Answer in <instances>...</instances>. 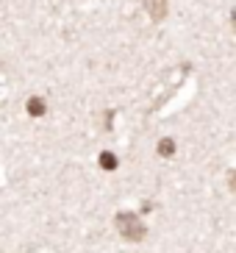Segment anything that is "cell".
<instances>
[{"label": "cell", "mask_w": 236, "mask_h": 253, "mask_svg": "<svg viewBox=\"0 0 236 253\" xmlns=\"http://www.w3.org/2000/svg\"><path fill=\"white\" fill-rule=\"evenodd\" d=\"M145 8H148V14L153 20H164L167 17V0H142Z\"/></svg>", "instance_id": "obj_2"}, {"label": "cell", "mask_w": 236, "mask_h": 253, "mask_svg": "<svg viewBox=\"0 0 236 253\" xmlns=\"http://www.w3.org/2000/svg\"><path fill=\"white\" fill-rule=\"evenodd\" d=\"M234 31H236V8H234Z\"/></svg>", "instance_id": "obj_6"}, {"label": "cell", "mask_w": 236, "mask_h": 253, "mask_svg": "<svg viewBox=\"0 0 236 253\" xmlns=\"http://www.w3.org/2000/svg\"><path fill=\"white\" fill-rule=\"evenodd\" d=\"M117 228H119V234H122L128 242H139V239H145V234H148V228H145V223H142V217L131 214V211L117 214Z\"/></svg>", "instance_id": "obj_1"}, {"label": "cell", "mask_w": 236, "mask_h": 253, "mask_svg": "<svg viewBox=\"0 0 236 253\" xmlns=\"http://www.w3.org/2000/svg\"><path fill=\"white\" fill-rule=\"evenodd\" d=\"M158 153H161L164 159H170L172 153H175V142H172L170 136H164V139L158 142Z\"/></svg>", "instance_id": "obj_4"}, {"label": "cell", "mask_w": 236, "mask_h": 253, "mask_svg": "<svg viewBox=\"0 0 236 253\" xmlns=\"http://www.w3.org/2000/svg\"><path fill=\"white\" fill-rule=\"evenodd\" d=\"M100 167H103V170H114V167H117V156L109 153V150H103V153H100Z\"/></svg>", "instance_id": "obj_5"}, {"label": "cell", "mask_w": 236, "mask_h": 253, "mask_svg": "<svg viewBox=\"0 0 236 253\" xmlns=\"http://www.w3.org/2000/svg\"><path fill=\"white\" fill-rule=\"evenodd\" d=\"M28 114L31 117H42L44 114V100L42 97H31L28 100Z\"/></svg>", "instance_id": "obj_3"}]
</instances>
